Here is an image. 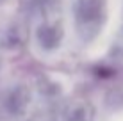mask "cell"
<instances>
[{
	"instance_id": "5b68a950",
	"label": "cell",
	"mask_w": 123,
	"mask_h": 121,
	"mask_svg": "<svg viewBox=\"0 0 123 121\" xmlns=\"http://www.w3.org/2000/svg\"><path fill=\"white\" fill-rule=\"evenodd\" d=\"M114 53L120 55V57H123V32L118 36V39L114 41Z\"/></svg>"
},
{
	"instance_id": "277c9868",
	"label": "cell",
	"mask_w": 123,
	"mask_h": 121,
	"mask_svg": "<svg viewBox=\"0 0 123 121\" xmlns=\"http://www.w3.org/2000/svg\"><path fill=\"white\" fill-rule=\"evenodd\" d=\"M37 43L45 50H54L59 46L62 39V27L57 22H45L36 32Z\"/></svg>"
},
{
	"instance_id": "7a4b0ae2",
	"label": "cell",
	"mask_w": 123,
	"mask_h": 121,
	"mask_svg": "<svg viewBox=\"0 0 123 121\" xmlns=\"http://www.w3.org/2000/svg\"><path fill=\"white\" fill-rule=\"evenodd\" d=\"M54 121H95V109L89 100H68L57 109Z\"/></svg>"
},
{
	"instance_id": "6da1fadb",
	"label": "cell",
	"mask_w": 123,
	"mask_h": 121,
	"mask_svg": "<svg viewBox=\"0 0 123 121\" xmlns=\"http://www.w3.org/2000/svg\"><path fill=\"white\" fill-rule=\"evenodd\" d=\"M75 27L84 41H91L100 34L107 20V0H75Z\"/></svg>"
},
{
	"instance_id": "3957f363",
	"label": "cell",
	"mask_w": 123,
	"mask_h": 121,
	"mask_svg": "<svg viewBox=\"0 0 123 121\" xmlns=\"http://www.w3.org/2000/svg\"><path fill=\"white\" fill-rule=\"evenodd\" d=\"M29 105V91L23 86H14L4 94L2 98V107L7 114L11 116H20L23 114Z\"/></svg>"
}]
</instances>
